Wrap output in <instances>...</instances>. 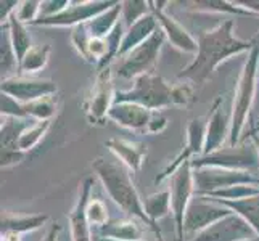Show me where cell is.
I'll list each match as a JSON object with an SVG mask.
<instances>
[{"label":"cell","mask_w":259,"mask_h":241,"mask_svg":"<svg viewBox=\"0 0 259 241\" xmlns=\"http://www.w3.org/2000/svg\"><path fill=\"white\" fill-rule=\"evenodd\" d=\"M232 29H234V20H226L216 28L200 32L196 40L198 52L195 60L182 73H179L177 77L184 79L185 82L201 85L224 60L243 52H251L259 45V32L253 39L242 40L232 34Z\"/></svg>","instance_id":"6da1fadb"},{"label":"cell","mask_w":259,"mask_h":241,"mask_svg":"<svg viewBox=\"0 0 259 241\" xmlns=\"http://www.w3.org/2000/svg\"><path fill=\"white\" fill-rule=\"evenodd\" d=\"M92 167L97 177L100 178L105 191L108 193L116 206H119L127 216H131V219L140 220L148 228L159 233L158 227L151 224V220L147 216L144 201L140 200L139 191L132 183L131 174L126 166H122L119 161H111L108 158L98 156L92 163Z\"/></svg>","instance_id":"7a4b0ae2"},{"label":"cell","mask_w":259,"mask_h":241,"mask_svg":"<svg viewBox=\"0 0 259 241\" xmlns=\"http://www.w3.org/2000/svg\"><path fill=\"white\" fill-rule=\"evenodd\" d=\"M257 65H259V45H256L248 53V60L240 74L237 90L232 103V129L229 147H237L242 140V132L246 126L248 114L251 111L256 93V80H257Z\"/></svg>","instance_id":"3957f363"},{"label":"cell","mask_w":259,"mask_h":241,"mask_svg":"<svg viewBox=\"0 0 259 241\" xmlns=\"http://www.w3.org/2000/svg\"><path fill=\"white\" fill-rule=\"evenodd\" d=\"M172 87L161 76L147 73L132 80L129 90L116 92L114 103H136L156 111L172 105Z\"/></svg>","instance_id":"277c9868"},{"label":"cell","mask_w":259,"mask_h":241,"mask_svg":"<svg viewBox=\"0 0 259 241\" xmlns=\"http://www.w3.org/2000/svg\"><path fill=\"white\" fill-rule=\"evenodd\" d=\"M190 164L193 169L222 167L232 171H259V150L251 141H243L242 145L221 148L211 155L198 156L192 159Z\"/></svg>","instance_id":"5b68a950"},{"label":"cell","mask_w":259,"mask_h":241,"mask_svg":"<svg viewBox=\"0 0 259 241\" xmlns=\"http://www.w3.org/2000/svg\"><path fill=\"white\" fill-rule=\"evenodd\" d=\"M193 185L196 196H206L212 191L224 190L235 185H259V177L249 171H232V169L222 167H196L193 169Z\"/></svg>","instance_id":"8992f818"},{"label":"cell","mask_w":259,"mask_h":241,"mask_svg":"<svg viewBox=\"0 0 259 241\" xmlns=\"http://www.w3.org/2000/svg\"><path fill=\"white\" fill-rule=\"evenodd\" d=\"M164 40H166V34L163 32L161 28H158L150 39H147L144 43H140L137 49H134L131 53H127L122 58L121 65L118 66V76L122 79L134 80L142 74L153 73Z\"/></svg>","instance_id":"52a82bcc"},{"label":"cell","mask_w":259,"mask_h":241,"mask_svg":"<svg viewBox=\"0 0 259 241\" xmlns=\"http://www.w3.org/2000/svg\"><path fill=\"white\" fill-rule=\"evenodd\" d=\"M232 211L219 201L208 198V196H193L184 219V238L192 241L196 235L216 224L218 220L230 216Z\"/></svg>","instance_id":"ba28073f"},{"label":"cell","mask_w":259,"mask_h":241,"mask_svg":"<svg viewBox=\"0 0 259 241\" xmlns=\"http://www.w3.org/2000/svg\"><path fill=\"white\" fill-rule=\"evenodd\" d=\"M169 193H171V209L176 222L177 239L185 241L184 238V219L185 212L192 198L195 196L193 185V169L190 163H185L179 171L169 178Z\"/></svg>","instance_id":"9c48e42d"},{"label":"cell","mask_w":259,"mask_h":241,"mask_svg":"<svg viewBox=\"0 0 259 241\" xmlns=\"http://www.w3.org/2000/svg\"><path fill=\"white\" fill-rule=\"evenodd\" d=\"M118 2H71L63 12L49 18H39L31 26H50V28H76L94 20L100 13L110 10Z\"/></svg>","instance_id":"30bf717a"},{"label":"cell","mask_w":259,"mask_h":241,"mask_svg":"<svg viewBox=\"0 0 259 241\" xmlns=\"http://www.w3.org/2000/svg\"><path fill=\"white\" fill-rule=\"evenodd\" d=\"M116 92L113 87L111 66L102 68L95 77L92 92L87 98L85 114L91 124H103L108 119V113L114 105Z\"/></svg>","instance_id":"8fae6325"},{"label":"cell","mask_w":259,"mask_h":241,"mask_svg":"<svg viewBox=\"0 0 259 241\" xmlns=\"http://www.w3.org/2000/svg\"><path fill=\"white\" fill-rule=\"evenodd\" d=\"M55 82L47 79H32L28 76H12L10 79L2 80V93L15 98L23 105L37 102L44 97L57 93Z\"/></svg>","instance_id":"7c38bea8"},{"label":"cell","mask_w":259,"mask_h":241,"mask_svg":"<svg viewBox=\"0 0 259 241\" xmlns=\"http://www.w3.org/2000/svg\"><path fill=\"white\" fill-rule=\"evenodd\" d=\"M254 236H259L254 228L245 219L232 212L230 216L200 231L192 241H246Z\"/></svg>","instance_id":"4fadbf2b"},{"label":"cell","mask_w":259,"mask_h":241,"mask_svg":"<svg viewBox=\"0 0 259 241\" xmlns=\"http://www.w3.org/2000/svg\"><path fill=\"white\" fill-rule=\"evenodd\" d=\"M226 98L218 97L212 103V110L206 124V140H204V155H211L214 151L224 148L226 140L230 138L232 129V108L229 110L224 105Z\"/></svg>","instance_id":"5bb4252c"},{"label":"cell","mask_w":259,"mask_h":241,"mask_svg":"<svg viewBox=\"0 0 259 241\" xmlns=\"http://www.w3.org/2000/svg\"><path fill=\"white\" fill-rule=\"evenodd\" d=\"M156 111H151L145 106L136 103H114L108 113V119L114 121L118 126L126 127L134 132L148 133L151 119Z\"/></svg>","instance_id":"9a60e30c"},{"label":"cell","mask_w":259,"mask_h":241,"mask_svg":"<svg viewBox=\"0 0 259 241\" xmlns=\"http://www.w3.org/2000/svg\"><path fill=\"white\" fill-rule=\"evenodd\" d=\"M92 190V178H85L81 183L79 190V198L76 201V206L69 212V231L71 241H95L91 231V224L87 222L85 208L89 203V195Z\"/></svg>","instance_id":"2e32d148"},{"label":"cell","mask_w":259,"mask_h":241,"mask_svg":"<svg viewBox=\"0 0 259 241\" xmlns=\"http://www.w3.org/2000/svg\"><path fill=\"white\" fill-rule=\"evenodd\" d=\"M153 15L156 16L159 28L166 34V39L172 45L185 53H196L198 52V42H196L189 34L181 23H177L171 15L164 12L163 7H153Z\"/></svg>","instance_id":"e0dca14e"},{"label":"cell","mask_w":259,"mask_h":241,"mask_svg":"<svg viewBox=\"0 0 259 241\" xmlns=\"http://www.w3.org/2000/svg\"><path fill=\"white\" fill-rule=\"evenodd\" d=\"M105 145L110 148V151L122 166L127 167V171L134 174L140 172L144 158L147 155V147L144 143H137V141L124 138H110Z\"/></svg>","instance_id":"ac0fdd59"},{"label":"cell","mask_w":259,"mask_h":241,"mask_svg":"<svg viewBox=\"0 0 259 241\" xmlns=\"http://www.w3.org/2000/svg\"><path fill=\"white\" fill-rule=\"evenodd\" d=\"M145 225V224H144ZM137 219L114 220L97 228V236L114 241H145L147 228Z\"/></svg>","instance_id":"d6986e66"},{"label":"cell","mask_w":259,"mask_h":241,"mask_svg":"<svg viewBox=\"0 0 259 241\" xmlns=\"http://www.w3.org/2000/svg\"><path fill=\"white\" fill-rule=\"evenodd\" d=\"M158 28H159V24H158V20L153 15V12H150L148 15L142 18V20H139L136 24H132L131 28H127L126 34H124L118 58H124L134 49H137L140 43H144L147 39H150Z\"/></svg>","instance_id":"ffe728a7"},{"label":"cell","mask_w":259,"mask_h":241,"mask_svg":"<svg viewBox=\"0 0 259 241\" xmlns=\"http://www.w3.org/2000/svg\"><path fill=\"white\" fill-rule=\"evenodd\" d=\"M49 222V216L46 214H12L2 212V233H28L46 225Z\"/></svg>","instance_id":"44dd1931"},{"label":"cell","mask_w":259,"mask_h":241,"mask_svg":"<svg viewBox=\"0 0 259 241\" xmlns=\"http://www.w3.org/2000/svg\"><path fill=\"white\" fill-rule=\"evenodd\" d=\"M122 15V2H118L110 10H106L95 16L94 20L87 21L84 28L89 34V37L105 39L111 34V31L116 28V24L119 23V16Z\"/></svg>","instance_id":"7402d4cb"},{"label":"cell","mask_w":259,"mask_h":241,"mask_svg":"<svg viewBox=\"0 0 259 241\" xmlns=\"http://www.w3.org/2000/svg\"><path fill=\"white\" fill-rule=\"evenodd\" d=\"M216 201L224 204L232 212H235L237 216L245 219L259 235V195L249 196V198L238 200V201H226V200H216Z\"/></svg>","instance_id":"603a6c76"},{"label":"cell","mask_w":259,"mask_h":241,"mask_svg":"<svg viewBox=\"0 0 259 241\" xmlns=\"http://www.w3.org/2000/svg\"><path fill=\"white\" fill-rule=\"evenodd\" d=\"M8 32H10V40H12V45H13L15 55L18 60V65H20L23 58L28 55V52L32 49L29 31L26 28V24H23L13 15L10 20H8Z\"/></svg>","instance_id":"cb8c5ba5"},{"label":"cell","mask_w":259,"mask_h":241,"mask_svg":"<svg viewBox=\"0 0 259 241\" xmlns=\"http://www.w3.org/2000/svg\"><path fill=\"white\" fill-rule=\"evenodd\" d=\"M144 208H145L148 219L151 220V224L156 225V222L159 219L166 217L169 211H172L171 209V193H169V190H164V191H158V193L150 195L148 198L144 200Z\"/></svg>","instance_id":"d4e9b609"},{"label":"cell","mask_w":259,"mask_h":241,"mask_svg":"<svg viewBox=\"0 0 259 241\" xmlns=\"http://www.w3.org/2000/svg\"><path fill=\"white\" fill-rule=\"evenodd\" d=\"M50 52H52V47L49 43H40V45L32 47L28 52V55L23 58L18 71H21L23 76H28V74H34V73H37V71L44 69L49 61Z\"/></svg>","instance_id":"484cf974"},{"label":"cell","mask_w":259,"mask_h":241,"mask_svg":"<svg viewBox=\"0 0 259 241\" xmlns=\"http://www.w3.org/2000/svg\"><path fill=\"white\" fill-rule=\"evenodd\" d=\"M23 106H24V113L28 116V119L52 121V116L55 114V110H57V98H55V95L44 97L37 102L26 103Z\"/></svg>","instance_id":"4316f807"},{"label":"cell","mask_w":259,"mask_h":241,"mask_svg":"<svg viewBox=\"0 0 259 241\" xmlns=\"http://www.w3.org/2000/svg\"><path fill=\"white\" fill-rule=\"evenodd\" d=\"M195 10L198 12H212V13H230V15H242V16H259L251 10L237 5L235 2H208V0H200V2H190Z\"/></svg>","instance_id":"83f0119b"},{"label":"cell","mask_w":259,"mask_h":241,"mask_svg":"<svg viewBox=\"0 0 259 241\" xmlns=\"http://www.w3.org/2000/svg\"><path fill=\"white\" fill-rule=\"evenodd\" d=\"M52 121H34L31 126L23 132V135L18 141V148H20L23 153L32 150L35 145H39V141L44 138V135L47 133L50 129Z\"/></svg>","instance_id":"f1b7e54d"},{"label":"cell","mask_w":259,"mask_h":241,"mask_svg":"<svg viewBox=\"0 0 259 241\" xmlns=\"http://www.w3.org/2000/svg\"><path fill=\"white\" fill-rule=\"evenodd\" d=\"M259 195V185H235V186H229L224 190H218L206 195L208 198L212 200H226V201H238V200H245L249 196Z\"/></svg>","instance_id":"f546056e"},{"label":"cell","mask_w":259,"mask_h":241,"mask_svg":"<svg viewBox=\"0 0 259 241\" xmlns=\"http://www.w3.org/2000/svg\"><path fill=\"white\" fill-rule=\"evenodd\" d=\"M2 47H0V53H2V80L5 79H10V73L16 68H20L18 65V60H16V55H15V50H13V45H12V40H10V32L8 31H4L2 29Z\"/></svg>","instance_id":"4dcf8cb0"},{"label":"cell","mask_w":259,"mask_h":241,"mask_svg":"<svg viewBox=\"0 0 259 241\" xmlns=\"http://www.w3.org/2000/svg\"><path fill=\"white\" fill-rule=\"evenodd\" d=\"M85 216L91 227L100 228L108 224V209H106V204L98 198L89 200L87 208H85Z\"/></svg>","instance_id":"1f68e13d"},{"label":"cell","mask_w":259,"mask_h":241,"mask_svg":"<svg viewBox=\"0 0 259 241\" xmlns=\"http://www.w3.org/2000/svg\"><path fill=\"white\" fill-rule=\"evenodd\" d=\"M150 2H122V23L131 28L145 15H148Z\"/></svg>","instance_id":"d6a6232c"},{"label":"cell","mask_w":259,"mask_h":241,"mask_svg":"<svg viewBox=\"0 0 259 241\" xmlns=\"http://www.w3.org/2000/svg\"><path fill=\"white\" fill-rule=\"evenodd\" d=\"M40 8H42V2H34V0H28V2H21L18 10L15 13V16L20 20L23 24H32L35 20H39L40 15Z\"/></svg>","instance_id":"836d02e7"},{"label":"cell","mask_w":259,"mask_h":241,"mask_svg":"<svg viewBox=\"0 0 259 241\" xmlns=\"http://www.w3.org/2000/svg\"><path fill=\"white\" fill-rule=\"evenodd\" d=\"M195 87L190 82H181L172 87V105L176 106H189L193 102Z\"/></svg>","instance_id":"e575fe53"},{"label":"cell","mask_w":259,"mask_h":241,"mask_svg":"<svg viewBox=\"0 0 259 241\" xmlns=\"http://www.w3.org/2000/svg\"><path fill=\"white\" fill-rule=\"evenodd\" d=\"M2 116L7 118H20V119H28V116L24 113L23 103L16 102L15 98L2 93Z\"/></svg>","instance_id":"d590c367"},{"label":"cell","mask_w":259,"mask_h":241,"mask_svg":"<svg viewBox=\"0 0 259 241\" xmlns=\"http://www.w3.org/2000/svg\"><path fill=\"white\" fill-rule=\"evenodd\" d=\"M24 158L23 151H8V150H2V167H10L18 164L20 161Z\"/></svg>","instance_id":"8d00e7d4"},{"label":"cell","mask_w":259,"mask_h":241,"mask_svg":"<svg viewBox=\"0 0 259 241\" xmlns=\"http://www.w3.org/2000/svg\"><path fill=\"white\" fill-rule=\"evenodd\" d=\"M166 126H167V119L161 113H155L153 119H151V124H150L148 133H159L166 129Z\"/></svg>","instance_id":"74e56055"},{"label":"cell","mask_w":259,"mask_h":241,"mask_svg":"<svg viewBox=\"0 0 259 241\" xmlns=\"http://www.w3.org/2000/svg\"><path fill=\"white\" fill-rule=\"evenodd\" d=\"M60 230H61V227L58 225V224H55V225H52L50 227V230L47 231V235L44 236L40 241H58V235H60Z\"/></svg>","instance_id":"f35d334b"},{"label":"cell","mask_w":259,"mask_h":241,"mask_svg":"<svg viewBox=\"0 0 259 241\" xmlns=\"http://www.w3.org/2000/svg\"><path fill=\"white\" fill-rule=\"evenodd\" d=\"M2 241H21L18 233H2Z\"/></svg>","instance_id":"ab89813d"},{"label":"cell","mask_w":259,"mask_h":241,"mask_svg":"<svg viewBox=\"0 0 259 241\" xmlns=\"http://www.w3.org/2000/svg\"><path fill=\"white\" fill-rule=\"evenodd\" d=\"M95 241H114V239H108V238H100V236H97V238H94Z\"/></svg>","instance_id":"60d3db41"},{"label":"cell","mask_w":259,"mask_h":241,"mask_svg":"<svg viewBox=\"0 0 259 241\" xmlns=\"http://www.w3.org/2000/svg\"><path fill=\"white\" fill-rule=\"evenodd\" d=\"M246 241H259V236H254V238H251V239H246Z\"/></svg>","instance_id":"b9f144b4"},{"label":"cell","mask_w":259,"mask_h":241,"mask_svg":"<svg viewBox=\"0 0 259 241\" xmlns=\"http://www.w3.org/2000/svg\"><path fill=\"white\" fill-rule=\"evenodd\" d=\"M254 132H259V126H257V127L254 129Z\"/></svg>","instance_id":"7bdbcfd3"},{"label":"cell","mask_w":259,"mask_h":241,"mask_svg":"<svg viewBox=\"0 0 259 241\" xmlns=\"http://www.w3.org/2000/svg\"><path fill=\"white\" fill-rule=\"evenodd\" d=\"M257 122H259V121H257ZM257 126H259V124H257Z\"/></svg>","instance_id":"ee69618b"}]
</instances>
